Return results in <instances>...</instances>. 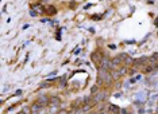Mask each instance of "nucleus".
Listing matches in <instances>:
<instances>
[{
    "instance_id": "12",
    "label": "nucleus",
    "mask_w": 158,
    "mask_h": 114,
    "mask_svg": "<svg viewBox=\"0 0 158 114\" xmlns=\"http://www.w3.org/2000/svg\"><path fill=\"white\" fill-rule=\"evenodd\" d=\"M124 62H126V63H127V65H134V62H135V60H134V59H132V58H130V57H127V58H126V60H124Z\"/></svg>"
},
{
    "instance_id": "10",
    "label": "nucleus",
    "mask_w": 158,
    "mask_h": 114,
    "mask_svg": "<svg viewBox=\"0 0 158 114\" xmlns=\"http://www.w3.org/2000/svg\"><path fill=\"white\" fill-rule=\"evenodd\" d=\"M99 55H100V54H99V52H95V54H93V55H92V57H93V60H95V62H98V63H100V60H101V58H99Z\"/></svg>"
},
{
    "instance_id": "9",
    "label": "nucleus",
    "mask_w": 158,
    "mask_h": 114,
    "mask_svg": "<svg viewBox=\"0 0 158 114\" xmlns=\"http://www.w3.org/2000/svg\"><path fill=\"white\" fill-rule=\"evenodd\" d=\"M111 62H112L113 65L118 66V65H120V63H122V58H118V57H116V58H113V59L111 60Z\"/></svg>"
},
{
    "instance_id": "3",
    "label": "nucleus",
    "mask_w": 158,
    "mask_h": 114,
    "mask_svg": "<svg viewBox=\"0 0 158 114\" xmlns=\"http://www.w3.org/2000/svg\"><path fill=\"white\" fill-rule=\"evenodd\" d=\"M99 66H100L101 70H108V69H111V60L108 59V58L103 57L100 60V63H99Z\"/></svg>"
},
{
    "instance_id": "4",
    "label": "nucleus",
    "mask_w": 158,
    "mask_h": 114,
    "mask_svg": "<svg viewBox=\"0 0 158 114\" xmlns=\"http://www.w3.org/2000/svg\"><path fill=\"white\" fill-rule=\"evenodd\" d=\"M147 63H149V58H147V57H142L141 59L135 60V62H134V66H135V67H138V66H139V69H141V67H143V66H146Z\"/></svg>"
},
{
    "instance_id": "6",
    "label": "nucleus",
    "mask_w": 158,
    "mask_h": 114,
    "mask_svg": "<svg viewBox=\"0 0 158 114\" xmlns=\"http://www.w3.org/2000/svg\"><path fill=\"white\" fill-rule=\"evenodd\" d=\"M41 110H42V106H41L38 102H35V104H33L31 105V112L33 114H35V113H39Z\"/></svg>"
},
{
    "instance_id": "1",
    "label": "nucleus",
    "mask_w": 158,
    "mask_h": 114,
    "mask_svg": "<svg viewBox=\"0 0 158 114\" xmlns=\"http://www.w3.org/2000/svg\"><path fill=\"white\" fill-rule=\"evenodd\" d=\"M99 79L103 82V85L105 86H110L111 83H112V80H113V78L112 75H111V73L108 70H99Z\"/></svg>"
},
{
    "instance_id": "15",
    "label": "nucleus",
    "mask_w": 158,
    "mask_h": 114,
    "mask_svg": "<svg viewBox=\"0 0 158 114\" xmlns=\"http://www.w3.org/2000/svg\"><path fill=\"white\" fill-rule=\"evenodd\" d=\"M58 114H68V112H66V110H60V113Z\"/></svg>"
},
{
    "instance_id": "13",
    "label": "nucleus",
    "mask_w": 158,
    "mask_h": 114,
    "mask_svg": "<svg viewBox=\"0 0 158 114\" xmlns=\"http://www.w3.org/2000/svg\"><path fill=\"white\" fill-rule=\"evenodd\" d=\"M49 86H50V83L45 82V83H42V85H41V87H49Z\"/></svg>"
},
{
    "instance_id": "2",
    "label": "nucleus",
    "mask_w": 158,
    "mask_h": 114,
    "mask_svg": "<svg viewBox=\"0 0 158 114\" xmlns=\"http://www.w3.org/2000/svg\"><path fill=\"white\" fill-rule=\"evenodd\" d=\"M107 97H108L107 91H98L96 94H93V95H92V105L100 104V102H103Z\"/></svg>"
},
{
    "instance_id": "8",
    "label": "nucleus",
    "mask_w": 158,
    "mask_h": 114,
    "mask_svg": "<svg viewBox=\"0 0 158 114\" xmlns=\"http://www.w3.org/2000/svg\"><path fill=\"white\" fill-rule=\"evenodd\" d=\"M108 112L111 114H119V107L113 106V105H110V106H108Z\"/></svg>"
},
{
    "instance_id": "11",
    "label": "nucleus",
    "mask_w": 158,
    "mask_h": 114,
    "mask_svg": "<svg viewBox=\"0 0 158 114\" xmlns=\"http://www.w3.org/2000/svg\"><path fill=\"white\" fill-rule=\"evenodd\" d=\"M118 73H119V75H124V74L127 73V69L126 67H120V69H118Z\"/></svg>"
},
{
    "instance_id": "14",
    "label": "nucleus",
    "mask_w": 158,
    "mask_h": 114,
    "mask_svg": "<svg viewBox=\"0 0 158 114\" xmlns=\"http://www.w3.org/2000/svg\"><path fill=\"white\" fill-rule=\"evenodd\" d=\"M38 114H48V113H46V110H45V109H43V107H42V110H41V112L38 113Z\"/></svg>"
},
{
    "instance_id": "7",
    "label": "nucleus",
    "mask_w": 158,
    "mask_h": 114,
    "mask_svg": "<svg viewBox=\"0 0 158 114\" xmlns=\"http://www.w3.org/2000/svg\"><path fill=\"white\" fill-rule=\"evenodd\" d=\"M50 104L53 105V106H60L61 101H60L58 97H51V98H50Z\"/></svg>"
},
{
    "instance_id": "16",
    "label": "nucleus",
    "mask_w": 158,
    "mask_h": 114,
    "mask_svg": "<svg viewBox=\"0 0 158 114\" xmlns=\"http://www.w3.org/2000/svg\"><path fill=\"white\" fill-rule=\"evenodd\" d=\"M18 114H24V113H23V112H19V113H18Z\"/></svg>"
},
{
    "instance_id": "5",
    "label": "nucleus",
    "mask_w": 158,
    "mask_h": 114,
    "mask_svg": "<svg viewBox=\"0 0 158 114\" xmlns=\"http://www.w3.org/2000/svg\"><path fill=\"white\" fill-rule=\"evenodd\" d=\"M37 102L42 107H45V106H48V105L50 104V98H49V97H46V95H42V97H39V98L37 99Z\"/></svg>"
}]
</instances>
